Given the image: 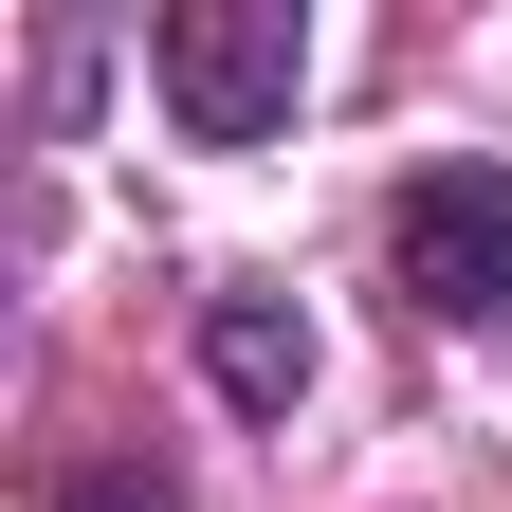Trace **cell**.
Returning a JSON list of instances; mask_svg holds the SVG:
<instances>
[{
    "label": "cell",
    "mask_w": 512,
    "mask_h": 512,
    "mask_svg": "<svg viewBox=\"0 0 512 512\" xmlns=\"http://www.w3.org/2000/svg\"><path fill=\"white\" fill-rule=\"evenodd\" d=\"M37 512H183V476H165V458H55Z\"/></svg>",
    "instance_id": "cell-4"
},
{
    "label": "cell",
    "mask_w": 512,
    "mask_h": 512,
    "mask_svg": "<svg viewBox=\"0 0 512 512\" xmlns=\"http://www.w3.org/2000/svg\"><path fill=\"white\" fill-rule=\"evenodd\" d=\"M202 384L238 421H293L311 403V311L293 293H202Z\"/></svg>",
    "instance_id": "cell-3"
},
{
    "label": "cell",
    "mask_w": 512,
    "mask_h": 512,
    "mask_svg": "<svg viewBox=\"0 0 512 512\" xmlns=\"http://www.w3.org/2000/svg\"><path fill=\"white\" fill-rule=\"evenodd\" d=\"M147 74L183 110V147H275L293 92H311V19H293V0H165Z\"/></svg>",
    "instance_id": "cell-1"
},
{
    "label": "cell",
    "mask_w": 512,
    "mask_h": 512,
    "mask_svg": "<svg viewBox=\"0 0 512 512\" xmlns=\"http://www.w3.org/2000/svg\"><path fill=\"white\" fill-rule=\"evenodd\" d=\"M384 256H403V311L421 330H512V165H421L384 202Z\"/></svg>",
    "instance_id": "cell-2"
}]
</instances>
